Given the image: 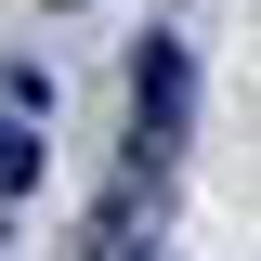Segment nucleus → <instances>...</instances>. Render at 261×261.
I'll use <instances>...</instances> for the list:
<instances>
[{"label": "nucleus", "instance_id": "obj_1", "mask_svg": "<svg viewBox=\"0 0 261 261\" xmlns=\"http://www.w3.org/2000/svg\"><path fill=\"white\" fill-rule=\"evenodd\" d=\"M170 144H183V53L144 39V65H130V170H157Z\"/></svg>", "mask_w": 261, "mask_h": 261}]
</instances>
